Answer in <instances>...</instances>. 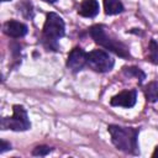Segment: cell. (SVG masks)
Wrapping results in <instances>:
<instances>
[{
    "label": "cell",
    "instance_id": "cell-1",
    "mask_svg": "<svg viewBox=\"0 0 158 158\" xmlns=\"http://www.w3.org/2000/svg\"><path fill=\"white\" fill-rule=\"evenodd\" d=\"M107 131L111 136V142L112 144L128 154L138 156L139 154V148H138V133L139 128L135 127H125V126H118V125H109Z\"/></svg>",
    "mask_w": 158,
    "mask_h": 158
},
{
    "label": "cell",
    "instance_id": "cell-2",
    "mask_svg": "<svg viewBox=\"0 0 158 158\" xmlns=\"http://www.w3.org/2000/svg\"><path fill=\"white\" fill-rule=\"evenodd\" d=\"M89 35L94 40L95 43H98L99 46H101V47H104L111 52H114L115 54H117L125 59H128L131 57L128 46H126L123 42H121L116 37H114L110 32H107V28L104 25L91 26L89 28Z\"/></svg>",
    "mask_w": 158,
    "mask_h": 158
},
{
    "label": "cell",
    "instance_id": "cell-3",
    "mask_svg": "<svg viewBox=\"0 0 158 158\" xmlns=\"http://www.w3.org/2000/svg\"><path fill=\"white\" fill-rule=\"evenodd\" d=\"M65 33V26L63 19L57 15L56 12H49L47 15L46 22L43 25V43L46 44L47 48L52 51H58V44L57 41L63 37Z\"/></svg>",
    "mask_w": 158,
    "mask_h": 158
},
{
    "label": "cell",
    "instance_id": "cell-4",
    "mask_svg": "<svg viewBox=\"0 0 158 158\" xmlns=\"http://www.w3.org/2000/svg\"><path fill=\"white\" fill-rule=\"evenodd\" d=\"M14 115L11 117H2L0 122L1 130H12V131H27L31 127V122L27 116V111L22 105L12 106Z\"/></svg>",
    "mask_w": 158,
    "mask_h": 158
},
{
    "label": "cell",
    "instance_id": "cell-5",
    "mask_svg": "<svg viewBox=\"0 0 158 158\" xmlns=\"http://www.w3.org/2000/svg\"><path fill=\"white\" fill-rule=\"evenodd\" d=\"M114 64L115 60L112 59V57L102 49H94L88 53V65L95 72H110L114 68Z\"/></svg>",
    "mask_w": 158,
    "mask_h": 158
},
{
    "label": "cell",
    "instance_id": "cell-6",
    "mask_svg": "<svg viewBox=\"0 0 158 158\" xmlns=\"http://www.w3.org/2000/svg\"><path fill=\"white\" fill-rule=\"evenodd\" d=\"M86 64H88V53L80 47H74L69 52L67 58L68 69H70L73 73H77L81 70Z\"/></svg>",
    "mask_w": 158,
    "mask_h": 158
},
{
    "label": "cell",
    "instance_id": "cell-7",
    "mask_svg": "<svg viewBox=\"0 0 158 158\" xmlns=\"http://www.w3.org/2000/svg\"><path fill=\"white\" fill-rule=\"evenodd\" d=\"M136 100H137V91H136V89L123 90V91H121L117 95L111 98L110 105L111 106H122V107L130 109V107L135 106Z\"/></svg>",
    "mask_w": 158,
    "mask_h": 158
},
{
    "label": "cell",
    "instance_id": "cell-8",
    "mask_svg": "<svg viewBox=\"0 0 158 158\" xmlns=\"http://www.w3.org/2000/svg\"><path fill=\"white\" fill-rule=\"evenodd\" d=\"M4 33L7 35L9 37H12V38H21L23 37L27 31H28V27L20 22V21H16V20H10L7 22L4 23Z\"/></svg>",
    "mask_w": 158,
    "mask_h": 158
},
{
    "label": "cell",
    "instance_id": "cell-9",
    "mask_svg": "<svg viewBox=\"0 0 158 158\" xmlns=\"http://www.w3.org/2000/svg\"><path fill=\"white\" fill-rule=\"evenodd\" d=\"M78 14L83 17H95L99 14V2L96 0H83L78 7Z\"/></svg>",
    "mask_w": 158,
    "mask_h": 158
},
{
    "label": "cell",
    "instance_id": "cell-10",
    "mask_svg": "<svg viewBox=\"0 0 158 158\" xmlns=\"http://www.w3.org/2000/svg\"><path fill=\"white\" fill-rule=\"evenodd\" d=\"M104 9L106 15H117L123 11V5L120 0H104Z\"/></svg>",
    "mask_w": 158,
    "mask_h": 158
},
{
    "label": "cell",
    "instance_id": "cell-11",
    "mask_svg": "<svg viewBox=\"0 0 158 158\" xmlns=\"http://www.w3.org/2000/svg\"><path fill=\"white\" fill-rule=\"evenodd\" d=\"M144 95L148 102H156L158 100V80H153L144 86Z\"/></svg>",
    "mask_w": 158,
    "mask_h": 158
},
{
    "label": "cell",
    "instance_id": "cell-12",
    "mask_svg": "<svg viewBox=\"0 0 158 158\" xmlns=\"http://www.w3.org/2000/svg\"><path fill=\"white\" fill-rule=\"evenodd\" d=\"M122 73L126 75V77H135V78H137L138 79V83L141 84L142 81H143V79L146 78V74L139 69V68H137V67H125L123 69H122Z\"/></svg>",
    "mask_w": 158,
    "mask_h": 158
},
{
    "label": "cell",
    "instance_id": "cell-13",
    "mask_svg": "<svg viewBox=\"0 0 158 158\" xmlns=\"http://www.w3.org/2000/svg\"><path fill=\"white\" fill-rule=\"evenodd\" d=\"M148 59L152 63H158V43L154 40L149 41V46H148Z\"/></svg>",
    "mask_w": 158,
    "mask_h": 158
},
{
    "label": "cell",
    "instance_id": "cell-14",
    "mask_svg": "<svg viewBox=\"0 0 158 158\" xmlns=\"http://www.w3.org/2000/svg\"><path fill=\"white\" fill-rule=\"evenodd\" d=\"M51 151H52V148L48 146H37L33 148L32 154L33 156H47Z\"/></svg>",
    "mask_w": 158,
    "mask_h": 158
},
{
    "label": "cell",
    "instance_id": "cell-15",
    "mask_svg": "<svg viewBox=\"0 0 158 158\" xmlns=\"http://www.w3.org/2000/svg\"><path fill=\"white\" fill-rule=\"evenodd\" d=\"M9 149H11V144L7 143L6 141L1 139L0 141V153H4L5 151H9Z\"/></svg>",
    "mask_w": 158,
    "mask_h": 158
},
{
    "label": "cell",
    "instance_id": "cell-16",
    "mask_svg": "<svg viewBox=\"0 0 158 158\" xmlns=\"http://www.w3.org/2000/svg\"><path fill=\"white\" fill-rule=\"evenodd\" d=\"M152 157H153V158H156V157H158V147H156V151L153 152V154H152Z\"/></svg>",
    "mask_w": 158,
    "mask_h": 158
},
{
    "label": "cell",
    "instance_id": "cell-17",
    "mask_svg": "<svg viewBox=\"0 0 158 158\" xmlns=\"http://www.w3.org/2000/svg\"><path fill=\"white\" fill-rule=\"evenodd\" d=\"M43 1H46V2H49V4H53V2H56L57 0H43Z\"/></svg>",
    "mask_w": 158,
    "mask_h": 158
},
{
    "label": "cell",
    "instance_id": "cell-18",
    "mask_svg": "<svg viewBox=\"0 0 158 158\" xmlns=\"http://www.w3.org/2000/svg\"><path fill=\"white\" fill-rule=\"evenodd\" d=\"M1 1H10V0H1Z\"/></svg>",
    "mask_w": 158,
    "mask_h": 158
}]
</instances>
